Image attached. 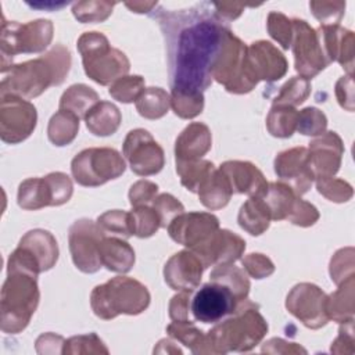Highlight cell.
I'll list each match as a JSON object with an SVG mask.
<instances>
[{
    "instance_id": "cell-16",
    "label": "cell",
    "mask_w": 355,
    "mask_h": 355,
    "mask_svg": "<svg viewBox=\"0 0 355 355\" xmlns=\"http://www.w3.org/2000/svg\"><path fill=\"white\" fill-rule=\"evenodd\" d=\"M218 227V219L212 214L190 212L178 215L168 225V232L176 243L196 250L209 240Z\"/></svg>"
},
{
    "instance_id": "cell-43",
    "label": "cell",
    "mask_w": 355,
    "mask_h": 355,
    "mask_svg": "<svg viewBox=\"0 0 355 355\" xmlns=\"http://www.w3.org/2000/svg\"><path fill=\"white\" fill-rule=\"evenodd\" d=\"M318 190L324 197L336 202L348 201L352 196V189L348 183L338 179H333V178L318 179Z\"/></svg>"
},
{
    "instance_id": "cell-19",
    "label": "cell",
    "mask_w": 355,
    "mask_h": 355,
    "mask_svg": "<svg viewBox=\"0 0 355 355\" xmlns=\"http://www.w3.org/2000/svg\"><path fill=\"white\" fill-rule=\"evenodd\" d=\"M343 151L341 139L334 132H327L323 137L313 140L309 146V165L313 176L333 178L340 168Z\"/></svg>"
},
{
    "instance_id": "cell-28",
    "label": "cell",
    "mask_w": 355,
    "mask_h": 355,
    "mask_svg": "<svg viewBox=\"0 0 355 355\" xmlns=\"http://www.w3.org/2000/svg\"><path fill=\"white\" fill-rule=\"evenodd\" d=\"M254 197H259L263 201L266 209L269 211L270 219L275 220L288 218L297 200L291 191V187L282 183H268L263 193Z\"/></svg>"
},
{
    "instance_id": "cell-30",
    "label": "cell",
    "mask_w": 355,
    "mask_h": 355,
    "mask_svg": "<svg viewBox=\"0 0 355 355\" xmlns=\"http://www.w3.org/2000/svg\"><path fill=\"white\" fill-rule=\"evenodd\" d=\"M98 103V96L86 85L71 86L61 97L60 110H65L78 118H86L87 112Z\"/></svg>"
},
{
    "instance_id": "cell-22",
    "label": "cell",
    "mask_w": 355,
    "mask_h": 355,
    "mask_svg": "<svg viewBox=\"0 0 355 355\" xmlns=\"http://www.w3.org/2000/svg\"><path fill=\"white\" fill-rule=\"evenodd\" d=\"M320 47L326 60L338 61L343 67L352 72V53H354V35L351 31L340 26H322L318 33Z\"/></svg>"
},
{
    "instance_id": "cell-41",
    "label": "cell",
    "mask_w": 355,
    "mask_h": 355,
    "mask_svg": "<svg viewBox=\"0 0 355 355\" xmlns=\"http://www.w3.org/2000/svg\"><path fill=\"white\" fill-rule=\"evenodd\" d=\"M144 89L141 76H123L110 87V94L122 103H132L137 100Z\"/></svg>"
},
{
    "instance_id": "cell-47",
    "label": "cell",
    "mask_w": 355,
    "mask_h": 355,
    "mask_svg": "<svg viewBox=\"0 0 355 355\" xmlns=\"http://www.w3.org/2000/svg\"><path fill=\"white\" fill-rule=\"evenodd\" d=\"M243 266L255 279H262L265 276H269L275 270L273 263L262 254H250L243 259Z\"/></svg>"
},
{
    "instance_id": "cell-5",
    "label": "cell",
    "mask_w": 355,
    "mask_h": 355,
    "mask_svg": "<svg viewBox=\"0 0 355 355\" xmlns=\"http://www.w3.org/2000/svg\"><path fill=\"white\" fill-rule=\"evenodd\" d=\"M39 301L36 276L8 270L1 291V329L17 333L26 327Z\"/></svg>"
},
{
    "instance_id": "cell-36",
    "label": "cell",
    "mask_w": 355,
    "mask_h": 355,
    "mask_svg": "<svg viewBox=\"0 0 355 355\" xmlns=\"http://www.w3.org/2000/svg\"><path fill=\"white\" fill-rule=\"evenodd\" d=\"M298 112L283 104H275L268 116V129L273 136L290 137L297 128Z\"/></svg>"
},
{
    "instance_id": "cell-33",
    "label": "cell",
    "mask_w": 355,
    "mask_h": 355,
    "mask_svg": "<svg viewBox=\"0 0 355 355\" xmlns=\"http://www.w3.org/2000/svg\"><path fill=\"white\" fill-rule=\"evenodd\" d=\"M79 129V118L69 111L60 110L49 123V139L55 146H65L71 143Z\"/></svg>"
},
{
    "instance_id": "cell-34",
    "label": "cell",
    "mask_w": 355,
    "mask_h": 355,
    "mask_svg": "<svg viewBox=\"0 0 355 355\" xmlns=\"http://www.w3.org/2000/svg\"><path fill=\"white\" fill-rule=\"evenodd\" d=\"M169 96L159 87H148L141 92L136 100V108L144 118L155 119L166 114L169 107Z\"/></svg>"
},
{
    "instance_id": "cell-8",
    "label": "cell",
    "mask_w": 355,
    "mask_h": 355,
    "mask_svg": "<svg viewBox=\"0 0 355 355\" xmlns=\"http://www.w3.org/2000/svg\"><path fill=\"white\" fill-rule=\"evenodd\" d=\"M71 196V179L62 172H54L46 178H32L21 183L18 204L24 209H39L47 205H61Z\"/></svg>"
},
{
    "instance_id": "cell-45",
    "label": "cell",
    "mask_w": 355,
    "mask_h": 355,
    "mask_svg": "<svg viewBox=\"0 0 355 355\" xmlns=\"http://www.w3.org/2000/svg\"><path fill=\"white\" fill-rule=\"evenodd\" d=\"M154 209L159 218L162 227H166L178 215L183 214V205L171 194H161L154 204Z\"/></svg>"
},
{
    "instance_id": "cell-21",
    "label": "cell",
    "mask_w": 355,
    "mask_h": 355,
    "mask_svg": "<svg viewBox=\"0 0 355 355\" xmlns=\"http://www.w3.org/2000/svg\"><path fill=\"white\" fill-rule=\"evenodd\" d=\"M204 265L193 252L180 251L165 265V282L173 290H193L201 280Z\"/></svg>"
},
{
    "instance_id": "cell-25",
    "label": "cell",
    "mask_w": 355,
    "mask_h": 355,
    "mask_svg": "<svg viewBox=\"0 0 355 355\" xmlns=\"http://www.w3.org/2000/svg\"><path fill=\"white\" fill-rule=\"evenodd\" d=\"M211 147L209 129L202 123H191L176 139V161H196Z\"/></svg>"
},
{
    "instance_id": "cell-9",
    "label": "cell",
    "mask_w": 355,
    "mask_h": 355,
    "mask_svg": "<svg viewBox=\"0 0 355 355\" xmlns=\"http://www.w3.org/2000/svg\"><path fill=\"white\" fill-rule=\"evenodd\" d=\"M239 300L233 290L223 282L211 277L193 297L190 311L196 320L202 323H216L227 315H233L239 306Z\"/></svg>"
},
{
    "instance_id": "cell-7",
    "label": "cell",
    "mask_w": 355,
    "mask_h": 355,
    "mask_svg": "<svg viewBox=\"0 0 355 355\" xmlns=\"http://www.w3.org/2000/svg\"><path fill=\"white\" fill-rule=\"evenodd\" d=\"M71 171L79 184L94 187L121 176L125 162L114 148H87L72 159Z\"/></svg>"
},
{
    "instance_id": "cell-20",
    "label": "cell",
    "mask_w": 355,
    "mask_h": 355,
    "mask_svg": "<svg viewBox=\"0 0 355 355\" xmlns=\"http://www.w3.org/2000/svg\"><path fill=\"white\" fill-rule=\"evenodd\" d=\"M247 60L257 80H276L287 71V61L283 54L269 42H257L247 49Z\"/></svg>"
},
{
    "instance_id": "cell-29",
    "label": "cell",
    "mask_w": 355,
    "mask_h": 355,
    "mask_svg": "<svg viewBox=\"0 0 355 355\" xmlns=\"http://www.w3.org/2000/svg\"><path fill=\"white\" fill-rule=\"evenodd\" d=\"M85 121L87 129L93 135L108 136L118 129L121 123V114L114 104L100 101L87 112Z\"/></svg>"
},
{
    "instance_id": "cell-10",
    "label": "cell",
    "mask_w": 355,
    "mask_h": 355,
    "mask_svg": "<svg viewBox=\"0 0 355 355\" xmlns=\"http://www.w3.org/2000/svg\"><path fill=\"white\" fill-rule=\"evenodd\" d=\"M53 36L50 21H31L26 25L17 22L3 24L1 49L3 54L8 51L12 57L17 53H37L47 47Z\"/></svg>"
},
{
    "instance_id": "cell-40",
    "label": "cell",
    "mask_w": 355,
    "mask_h": 355,
    "mask_svg": "<svg viewBox=\"0 0 355 355\" xmlns=\"http://www.w3.org/2000/svg\"><path fill=\"white\" fill-rule=\"evenodd\" d=\"M311 85L305 78H293L288 80L280 90L279 96L275 100V104L283 105H297L305 101L309 94Z\"/></svg>"
},
{
    "instance_id": "cell-24",
    "label": "cell",
    "mask_w": 355,
    "mask_h": 355,
    "mask_svg": "<svg viewBox=\"0 0 355 355\" xmlns=\"http://www.w3.org/2000/svg\"><path fill=\"white\" fill-rule=\"evenodd\" d=\"M24 248L37 263L40 272L49 270L57 262L58 247L54 237L46 230H31L19 241Z\"/></svg>"
},
{
    "instance_id": "cell-14",
    "label": "cell",
    "mask_w": 355,
    "mask_h": 355,
    "mask_svg": "<svg viewBox=\"0 0 355 355\" xmlns=\"http://www.w3.org/2000/svg\"><path fill=\"white\" fill-rule=\"evenodd\" d=\"M326 301L327 297L318 286L302 283L291 290L286 306L306 327L319 329L329 320Z\"/></svg>"
},
{
    "instance_id": "cell-2",
    "label": "cell",
    "mask_w": 355,
    "mask_h": 355,
    "mask_svg": "<svg viewBox=\"0 0 355 355\" xmlns=\"http://www.w3.org/2000/svg\"><path fill=\"white\" fill-rule=\"evenodd\" d=\"M69 64V51L57 46L42 58L14 65L10 68V76H3L1 97L7 93L25 98L36 97L50 85H60L68 73Z\"/></svg>"
},
{
    "instance_id": "cell-44",
    "label": "cell",
    "mask_w": 355,
    "mask_h": 355,
    "mask_svg": "<svg viewBox=\"0 0 355 355\" xmlns=\"http://www.w3.org/2000/svg\"><path fill=\"white\" fill-rule=\"evenodd\" d=\"M268 29L272 37H275L284 49H288L293 37V25L283 14L270 12L268 21Z\"/></svg>"
},
{
    "instance_id": "cell-37",
    "label": "cell",
    "mask_w": 355,
    "mask_h": 355,
    "mask_svg": "<svg viewBox=\"0 0 355 355\" xmlns=\"http://www.w3.org/2000/svg\"><path fill=\"white\" fill-rule=\"evenodd\" d=\"M97 226L103 232L104 236L112 234L119 236L123 239H128L133 234V226H132V216L130 212H122V211H108L104 215L98 216Z\"/></svg>"
},
{
    "instance_id": "cell-1",
    "label": "cell",
    "mask_w": 355,
    "mask_h": 355,
    "mask_svg": "<svg viewBox=\"0 0 355 355\" xmlns=\"http://www.w3.org/2000/svg\"><path fill=\"white\" fill-rule=\"evenodd\" d=\"M227 29L215 18H202L184 26L178 37L172 90L202 93L212 80V68Z\"/></svg>"
},
{
    "instance_id": "cell-12",
    "label": "cell",
    "mask_w": 355,
    "mask_h": 355,
    "mask_svg": "<svg viewBox=\"0 0 355 355\" xmlns=\"http://www.w3.org/2000/svg\"><path fill=\"white\" fill-rule=\"evenodd\" d=\"M293 51L295 55V69L302 78L309 79L324 69L329 64L315 32L305 21H293Z\"/></svg>"
},
{
    "instance_id": "cell-15",
    "label": "cell",
    "mask_w": 355,
    "mask_h": 355,
    "mask_svg": "<svg viewBox=\"0 0 355 355\" xmlns=\"http://www.w3.org/2000/svg\"><path fill=\"white\" fill-rule=\"evenodd\" d=\"M1 139L7 143L25 140L36 126L35 107L17 97L3 96L1 98Z\"/></svg>"
},
{
    "instance_id": "cell-18",
    "label": "cell",
    "mask_w": 355,
    "mask_h": 355,
    "mask_svg": "<svg viewBox=\"0 0 355 355\" xmlns=\"http://www.w3.org/2000/svg\"><path fill=\"white\" fill-rule=\"evenodd\" d=\"M276 173L288 180L297 194H304L312 184L313 172L309 165V153L304 147L280 153L275 159Z\"/></svg>"
},
{
    "instance_id": "cell-32",
    "label": "cell",
    "mask_w": 355,
    "mask_h": 355,
    "mask_svg": "<svg viewBox=\"0 0 355 355\" xmlns=\"http://www.w3.org/2000/svg\"><path fill=\"white\" fill-rule=\"evenodd\" d=\"M338 291L331 294L326 301V311L329 319L345 322L354 315V277L341 283Z\"/></svg>"
},
{
    "instance_id": "cell-4",
    "label": "cell",
    "mask_w": 355,
    "mask_h": 355,
    "mask_svg": "<svg viewBox=\"0 0 355 355\" xmlns=\"http://www.w3.org/2000/svg\"><path fill=\"white\" fill-rule=\"evenodd\" d=\"M92 308L101 319H112L119 313L137 315L150 304L147 288L129 277H114L97 286L92 293Z\"/></svg>"
},
{
    "instance_id": "cell-46",
    "label": "cell",
    "mask_w": 355,
    "mask_h": 355,
    "mask_svg": "<svg viewBox=\"0 0 355 355\" xmlns=\"http://www.w3.org/2000/svg\"><path fill=\"white\" fill-rule=\"evenodd\" d=\"M287 219H290L291 223L294 225L311 226L319 219V214L312 204L305 202L302 200H295L293 211Z\"/></svg>"
},
{
    "instance_id": "cell-23",
    "label": "cell",
    "mask_w": 355,
    "mask_h": 355,
    "mask_svg": "<svg viewBox=\"0 0 355 355\" xmlns=\"http://www.w3.org/2000/svg\"><path fill=\"white\" fill-rule=\"evenodd\" d=\"M220 171L226 175L233 193H245L254 197L262 194L268 186L263 175L250 162L229 161L220 165Z\"/></svg>"
},
{
    "instance_id": "cell-38",
    "label": "cell",
    "mask_w": 355,
    "mask_h": 355,
    "mask_svg": "<svg viewBox=\"0 0 355 355\" xmlns=\"http://www.w3.org/2000/svg\"><path fill=\"white\" fill-rule=\"evenodd\" d=\"M130 216H132L133 234L141 239L153 236L161 226L159 218L155 209H151L147 205L135 207V209L130 212Z\"/></svg>"
},
{
    "instance_id": "cell-6",
    "label": "cell",
    "mask_w": 355,
    "mask_h": 355,
    "mask_svg": "<svg viewBox=\"0 0 355 355\" xmlns=\"http://www.w3.org/2000/svg\"><path fill=\"white\" fill-rule=\"evenodd\" d=\"M78 50L82 54L85 72L100 85H107L122 78L129 71V61L123 53L111 49L104 35L86 32L78 40Z\"/></svg>"
},
{
    "instance_id": "cell-39",
    "label": "cell",
    "mask_w": 355,
    "mask_h": 355,
    "mask_svg": "<svg viewBox=\"0 0 355 355\" xmlns=\"http://www.w3.org/2000/svg\"><path fill=\"white\" fill-rule=\"evenodd\" d=\"M172 108L180 118H193L202 111V93H180L172 90Z\"/></svg>"
},
{
    "instance_id": "cell-13",
    "label": "cell",
    "mask_w": 355,
    "mask_h": 355,
    "mask_svg": "<svg viewBox=\"0 0 355 355\" xmlns=\"http://www.w3.org/2000/svg\"><path fill=\"white\" fill-rule=\"evenodd\" d=\"M123 155L135 173L148 176L158 173L164 166V151L144 129L130 130L123 143Z\"/></svg>"
},
{
    "instance_id": "cell-31",
    "label": "cell",
    "mask_w": 355,
    "mask_h": 355,
    "mask_svg": "<svg viewBox=\"0 0 355 355\" xmlns=\"http://www.w3.org/2000/svg\"><path fill=\"white\" fill-rule=\"evenodd\" d=\"M270 215L259 197H251L240 209L239 225L250 234L258 236L269 227Z\"/></svg>"
},
{
    "instance_id": "cell-48",
    "label": "cell",
    "mask_w": 355,
    "mask_h": 355,
    "mask_svg": "<svg viewBox=\"0 0 355 355\" xmlns=\"http://www.w3.org/2000/svg\"><path fill=\"white\" fill-rule=\"evenodd\" d=\"M157 184L147 182V180H140L135 183L129 191V200L133 207H141L147 205L148 202L153 201L154 196L157 194Z\"/></svg>"
},
{
    "instance_id": "cell-35",
    "label": "cell",
    "mask_w": 355,
    "mask_h": 355,
    "mask_svg": "<svg viewBox=\"0 0 355 355\" xmlns=\"http://www.w3.org/2000/svg\"><path fill=\"white\" fill-rule=\"evenodd\" d=\"M168 333L183 343L186 347H190L191 352H211L207 336L198 330L193 322H173L168 326Z\"/></svg>"
},
{
    "instance_id": "cell-17",
    "label": "cell",
    "mask_w": 355,
    "mask_h": 355,
    "mask_svg": "<svg viewBox=\"0 0 355 355\" xmlns=\"http://www.w3.org/2000/svg\"><path fill=\"white\" fill-rule=\"evenodd\" d=\"M245 248V241L229 230H216L202 245L191 250L202 262L211 265H229L234 262Z\"/></svg>"
},
{
    "instance_id": "cell-3",
    "label": "cell",
    "mask_w": 355,
    "mask_h": 355,
    "mask_svg": "<svg viewBox=\"0 0 355 355\" xmlns=\"http://www.w3.org/2000/svg\"><path fill=\"white\" fill-rule=\"evenodd\" d=\"M236 316L215 326L207 336L211 352L248 351L254 348L268 331V324L258 311L239 304Z\"/></svg>"
},
{
    "instance_id": "cell-26",
    "label": "cell",
    "mask_w": 355,
    "mask_h": 355,
    "mask_svg": "<svg viewBox=\"0 0 355 355\" xmlns=\"http://www.w3.org/2000/svg\"><path fill=\"white\" fill-rule=\"evenodd\" d=\"M197 193L201 202L207 208L218 209L229 202L233 191L226 175L220 169L218 171L214 166L201 180Z\"/></svg>"
},
{
    "instance_id": "cell-11",
    "label": "cell",
    "mask_w": 355,
    "mask_h": 355,
    "mask_svg": "<svg viewBox=\"0 0 355 355\" xmlns=\"http://www.w3.org/2000/svg\"><path fill=\"white\" fill-rule=\"evenodd\" d=\"M104 237L97 225L89 219L76 220L69 229V250L73 263L85 273H94L101 268L100 241Z\"/></svg>"
},
{
    "instance_id": "cell-42",
    "label": "cell",
    "mask_w": 355,
    "mask_h": 355,
    "mask_svg": "<svg viewBox=\"0 0 355 355\" xmlns=\"http://www.w3.org/2000/svg\"><path fill=\"white\" fill-rule=\"evenodd\" d=\"M327 121L326 116L322 111H319L318 108L309 107L302 110L298 114L297 118V130L301 132L302 135L306 136H316V135H322L326 129Z\"/></svg>"
},
{
    "instance_id": "cell-27",
    "label": "cell",
    "mask_w": 355,
    "mask_h": 355,
    "mask_svg": "<svg viewBox=\"0 0 355 355\" xmlns=\"http://www.w3.org/2000/svg\"><path fill=\"white\" fill-rule=\"evenodd\" d=\"M100 259L108 270L125 273L135 263V251L128 243L104 236L100 241Z\"/></svg>"
},
{
    "instance_id": "cell-49",
    "label": "cell",
    "mask_w": 355,
    "mask_h": 355,
    "mask_svg": "<svg viewBox=\"0 0 355 355\" xmlns=\"http://www.w3.org/2000/svg\"><path fill=\"white\" fill-rule=\"evenodd\" d=\"M190 294H191V290H183L180 294L172 298L169 304V316L173 322H191L189 319Z\"/></svg>"
}]
</instances>
